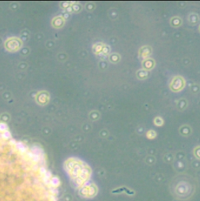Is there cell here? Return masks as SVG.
Masks as SVG:
<instances>
[{"instance_id": "6da1fadb", "label": "cell", "mask_w": 200, "mask_h": 201, "mask_svg": "<svg viewBox=\"0 0 200 201\" xmlns=\"http://www.w3.org/2000/svg\"><path fill=\"white\" fill-rule=\"evenodd\" d=\"M185 85V81L181 76H174L171 79L170 83V88L173 92H180L184 88Z\"/></svg>"}, {"instance_id": "7a4b0ae2", "label": "cell", "mask_w": 200, "mask_h": 201, "mask_svg": "<svg viewBox=\"0 0 200 201\" xmlns=\"http://www.w3.org/2000/svg\"><path fill=\"white\" fill-rule=\"evenodd\" d=\"M142 67H143L144 70H145V71H151L155 67L154 60L149 58V57L147 59H145V60H143V62H142Z\"/></svg>"}, {"instance_id": "3957f363", "label": "cell", "mask_w": 200, "mask_h": 201, "mask_svg": "<svg viewBox=\"0 0 200 201\" xmlns=\"http://www.w3.org/2000/svg\"><path fill=\"white\" fill-rule=\"evenodd\" d=\"M151 52L152 49L149 46H143V47L140 49L139 53H140V57H142V58L147 59L148 58L149 55L151 54Z\"/></svg>"}, {"instance_id": "277c9868", "label": "cell", "mask_w": 200, "mask_h": 201, "mask_svg": "<svg viewBox=\"0 0 200 201\" xmlns=\"http://www.w3.org/2000/svg\"><path fill=\"white\" fill-rule=\"evenodd\" d=\"M137 75L138 78L141 79V80H143V79H145L148 78V71H145V70L142 69V70H139L138 71L136 74Z\"/></svg>"}, {"instance_id": "5b68a950", "label": "cell", "mask_w": 200, "mask_h": 201, "mask_svg": "<svg viewBox=\"0 0 200 201\" xmlns=\"http://www.w3.org/2000/svg\"><path fill=\"white\" fill-rule=\"evenodd\" d=\"M181 19L180 18H178V17H175V18H173L170 21V24H171L173 27L178 28L179 26H181Z\"/></svg>"}, {"instance_id": "8992f818", "label": "cell", "mask_w": 200, "mask_h": 201, "mask_svg": "<svg viewBox=\"0 0 200 201\" xmlns=\"http://www.w3.org/2000/svg\"><path fill=\"white\" fill-rule=\"evenodd\" d=\"M104 46V45H102V43H98V44H95V46H93V51L95 54H101L102 50V48Z\"/></svg>"}, {"instance_id": "52a82bcc", "label": "cell", "mask_w": 200, "mask_h": 201, "mask_svg": "<svg viewBox=\"0 0 200 201\" xmlns=\"http://www.w3.org/2000/svg\"><path fill=\"white\" fill-rule=\"evenodd\" d=\"M191 129L190 128L188 127V126H182V127L181 128V129H180V132H181V135H185V136H187V135H190L191 133Z\"/></svg>"}, {"instance_id": "ba28073f", "label": "cell", "mask_w": 200, "mask_h": 201, "mask_svg": "<svg viewBox=\"0 0 200 201\" xmlns=\"http://www.w3.org/2000/svg\"><path fill=\"white\" fill-rule=\"evenodd\" d=\"M189 22L192 24H195L198 21V15L195 14V13H192V14H190L188 17Z\"/></svg>"}, {"instance_id": "9c48e42d", "label": "cell", "mask_w": 200, "mask_h": 201, "mask_svg": "<svg viewBox=\"0 0 200 201\" xmlns=\"http://www.w3.org/2000/svg\"><path fill=\"white\" fill-rule=\"evenodd\" d=\"M109 60L113 63H117L120 60V56L117 53H112V55L109 56Z\"/></svg>"}, {"instance_id": "30bf717a", "label": "cell", "mask_w": 200, "mask_h": 201, "mask_svg": "<svg viewBox=\"0 0 200 201\" xmlns=\"http://www.w3.org/2000/svg\"><path fill=\"white\" fill-rule=\"evenodd\" d=\"M154 124L156 126H162L163 124V120L160 117H156L154 119Z\"/></svg>"}, {"instance_id": "8fae6325", "label": "cell", "mask_w": 200, "mask_h": 201, "mask_svg": "<svg viewBox=\"0 0 200 201\" xmlns=\"http://www.w3.org/2000/svg\"><path fill=\"white\" fill-rule=\"evenodd\" d=\"M146 136L148 137V138H150V139H152V138H154L156 136V132H155V131H153V130L148 131V132H147V134H146Z\"/></svg>"}, {"instance_id": "7c38bea8", "label": "cell", "mask_w": 200, "mask_h": 201, "mask_svg": "<svg viewBox=\"0 0 200 201\" xmlns=\"http://www.w3.org/2000/svg\"><path fill=\"white\" fill-rule=\"evenodd\" d=\"M194 154H195V157L200 160V146H197L194 149Z\"/></svg>"}, {"instance_id": "4fadbf2b", "label": "cell", "mask_w": 200, "mask_h": 201, "mask_svg": "<svg viewBox=\"0 0 200 201\" xmlns=\"http://www.w3.org/2000/svg\"><path fill=\"white\" fill-rule=\"evenodd\" d=\"M109 51H110V49L109 48V46H107L106 45H104V46H103L102 48V50L101 54H103V55H107V54L109 53Z\"/></svg>"}, {"instance_id": "5bb4252c", "label": "cell", "mask_w": 200, "mask_h": 201, "mask_svg": "<svg viewBox=\"0 0 200 201\" xmlns=\"http://www.w3.org/2000/svg\"><path fill=\"white\" fill-rule=\"evenodd\" d=\"M6 124L1 123V124H0V131H6Z\"/></svg>"}, {"instance_id": "9a60e30c", "label": "cell", "mask_w": 200, "mask_h": 201, "mask_svg": "<svg viewBox=\"0 0 200 201\" xmlns=\"http://www.w3.org/2000/svg\"><path fill=\"white\" fill-rule=\"evenodd\" d=\"M3 137L6 138H9V137H10V133H9V132H4V133H3Z\"/></svg>"}, {"instance_id": "2e32d148", "label": "cell", "mask_w": 200, "mask_h": 201, "mask_svg": "<svg viewBox=\"0 0 200 201\" xmlns=\"http://www.w3.org/2000/svg\"><path fill=\"white\" fill-rule=\"evenodd\" d=\"M199 32H200V26H199Z\"/></svg>"}]
</instances>
